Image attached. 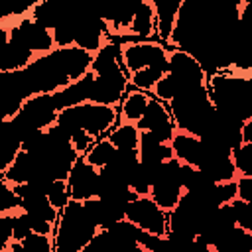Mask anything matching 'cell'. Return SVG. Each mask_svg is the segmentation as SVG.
Listing matches in <instances>:
<instances>
[{"instance_id": "cell-1", "label": "cell", "mask_w": 252, "mask_h": 252, "mask_svg": "<svg viewBox=\"0 0 252 252\" xmlns=\"http://www.w3.org/2000/svg\"><path fill=\"white\" fill-rule=\"evenodd\" d=\"M94 55L81 47H55L49 53L35 55L33 61L22 69V77L30 98L35 94H55L73 81L91 73Z\"/></svg>"}, {"instance_id": "cell-2", "label": "cell", "mask_w": 252, "mask_h": 252, "mask_svg": "<svg viewBox=\"0 0 252 252\" xmlns=\"http://www.w3.org/2000/svg\"><path fill=\"white\" fill-rule=\"evenodd\" d=\"M91 71L94 73L91 102L118 108L130 89V75L122 65V45L110 39L104 47H100L94 53Z\"/></svg>"}, {"instance_id": "cell-3", "label": "cell", "mask_w": 252, "mask_h": 252, "mask_svg": "<svg viewBox=\"0 0 252 252\" xmlns=\"http://www.w3.org/2000/svg\"><path fill=\"white\" fill-rule=\"evenodd\" d=\"M203 87H207V75L199 61L185 51L171 49L167 57V73L158 83L152 94L163 102H169L175 96L199 91Z\"/></svg>"}, {"instance_id": "cell-4", "label": "cell", "mask_w": 252, "mask_h": 252, "mask_svg": "<svg viewBox=\"0 0 252 252\" xmlns=\"http://www.w3.org/2000/svg\"><path fill=\"white\" fill-rule=\"evenodd\" d=\"M100 228L89 217L81 201H71L59 211V220L53 230L55 252H81Z\"/></svg>"}, {"instance_id": "cell-5", "label": "cell", "mask_w": 252, "mask_h": 252, "mask_svg": "<svg viewBox=\"0 0 252 252\" xmlns=\"http://www.w3.org/2000/svg\"><path fill=\"white\" fill-rule=\"evenodd\" d=\"M167 108L171 112V118L179 132H187L193 136H203L207 128L211 126L217 110L209 98L207 87L199 91L185 93L181 96H175L167 102Z\"/></svg>"}, {"instance_id": "cell-6", "label": "cell", "mask_w": 252, "mask_h": 252, "mask_svg": "<svg viewBox=\"0 0 252 252\" xmlns=\"http://www.w3.org/2000/svg\"><path fill=\"white\" fill-rule=\"evenodd\" d=\"M57 124L63 126L69 136L77 130H85L94 140H98L118 124V108L96 102H83L61 110L57 116Z\"/></svg>"}, {"instance_id": "cell-7", "label": "cell", "mask_w": 252, "mask_h": 252, "mask_svg": "<svg viewBox=\"0 0 252 252\" xmlns=\"http://www.w3.org/2000/svg\"><path fill=\"white\" fill-rule=\"evenodd\" d=\"M181 167L183 163L177 158H171L165 163H161L150 191V197L167 213L177 207L179 199L185 193L183 181H181Z\"/></svg>"}, {"instance_id": "cell-8", "label": "cell", "mask_w": 252, "mask_h": 252, "mask_svg": "<svg viewBox=\"0 0 252 252\" xmlns=\"http://www.w3.org/2000/svg\"><path fill=\"white\" fill-rule=\"evenodd\" d=\"M126 220L136 224L140 230H146V232L158 234V236H165L167 234L169 213L163 211L150 195H146V197H136L128 205Z\"/></svg>"}, {"instance_id": "cell-9", "label": "cell", "mask_w": 252, "mask_h": 252, "mask_svg": "<svg viewBox=\"0 0 252 252\" xmlns=\"http://www.w3.org/2000/svg\"><path fill=\"white\" fill-rule=\"evenodd\" d=\"M171 49V45L161 41H132L122 45V65L128 75H134L152 65L167 63Z\"/></svg>"}, {"instance_id": "cell-10", "label": "cell", "mask_w": 252, "mask_h": 252, "mask_svg": "<svg viewBox=\"0 0 252 252\" xmlns=\"http://www.w3.org/2000/svg\"><path fill=\"white\" fill-rule=\"evenodd\" d=\"M57 116H59V108L53 100V94H35L26 100V104L14 118L32 136L33 132L47 130L49 126H53L57 122Z\"/></svg>"}, {"instance_id": "cell-11", "label": "cell", "mask_w": 252, "mask_h": 252, "mask_svg": "<svg viewBox=\"0 0 252 252\" xmlns=\"http://www.w3.org/2000/svg\"><path fill=\"white\" fill-rule=\"evenodd\" d=\"M138 128H140V132L154 134L156 138H159L165 144H171V140H173V136L177 132V126H175V122L171 118L167 102L156 98L154 94H152V100L148 104V110H146L144 118L138 122Z\"/></svg>"}, {"instance_id": "cell-12", "label": "cell", "mask_w": 252, "mask_h": 252, "mask_svg": "<svg viewBox=\"0 0 252 252\" xmlns=\"http://www.w3.org/2000/svg\"><path fill=\"white\" fill-rule=\"evenodd\" d=\"M110 41V30L102 16H81L75 26V47H81L89 53H96Z\"/></svg>"}, {"instance_id": "cell-13", "label": "cell", "mask_w": 252, "mask_h": 252, "mask_svg": "<svg viewBox=\"0 0 252 252\" xmlns=\"http://www.w3.org/2000/svg\"><path fill=\"white\" fill-rule=\"evenodd\" d=\"M4 28H8L10 32H14L35 55H43L55 49V39H53V32L41 28L39 24H35L30 14L24 18H16L10 26L4 24Z\"/></svg>"}, {"instance_id": "cell-14", "label": "cell", "mask_w": 252, "mask_h": 252, "mask_svg": "<svg viewBox=\"0 0 252 252\" xmlns=\"http://www.w3.org/2000/svg\"><path fill=\"white\" fill-rule=\"evenodd\" d=\"M67 185L71 191V199L85 203V201L96 197V193H98V169L94 165H91L81 156L75 161V165L67 177Z\"/></svg>"}, {"instance_id": "cell-15", "label": "cell", "mask_w": 252, "mask_h": 252, "mask_svg": "<svg viewBox=\"0 0 252 252\" xmlns=\"http://www.w3.org/2000/svg\"><path fill=\"white\" fill-rule=\"evenodd\" d=\"M120 45L132 43V41H159L158 39V28H156V12L152 0H142L138 2L136 16L132 20V26L128 30V35L114 39Z\"/></svg>"}, {"instance_id": "cell-16", "label": "cell", "mask_w": 252, "mask_h": 252, "mask_svg": "<svg viewBox=\"0 0 252 252\" xmlns=\"http://www.w3.org/2000/svg\"><path fill=\"white\" fill-rule=\"evenodd\" d=\"M4 30V45H2V57H0V73H12V71H22L26 69L35 53L8 28Z\"/></svg>"}, {"instance_id": "cell-17", "label": "cell", "mask_w": 252, "mask_h": 252, "mask_svg": "<svg viewBox=\"0 0 252 252\" xmlns=\"http://www.w3.org/2000/svg\"><path fill=\"white\" fill-rule=\"evenodd\" d=\"M89 217L94 220V224L100 230H106L114 224H118L120 220H126V207H120L116 203H110L106 199L100 197H93L89 201L83 203Z\"/></svg>"}, {"instance_id": "cell-18", "label": "cell", "mask_w": 252, "mask_h": 252, "mask_svg": "<svg viewBox=\"0 0 252 252\" xmlns=\"http://www.w3.org/2000/svg\"><path fill=\"white\" fill-rule=\"evenodd\" d=\"M93 83H94V73H87L85 77H81L79 81H73L71 85H67L65 89L57 91L53 94V100L61 110L83 104V102H91V94H93Z\"/></svg>"}, {"instance_id": "cell-19", "label": "cell", "mask_w": 252, "mask_h": 252, "mask_svg": "<svg viewBox=\"0 0 252 252\" xmlns=\"http://www.w3.org/2000/svg\"><path fill=\"white\" fill-rule=\"evenodd\" d=\"M138 156H140V163L150 165V167H156V169H158L161 163H165L167 159L175 158L171 144L161 142L159 138H156V136L150 134V132H140Z\"/></svg>"}, {"instance_id": "cell-20", "label": "cell", "mask_w": 252, "mask_h": 252, "mask_svg": "<svg viewBox=\"0 0 252 252\" xmlns=\"http://www.w3.org/2000/svg\"><path fill=\"white\" fill-rule=\"evenodd\" d=\"M171 148H173V156L183 163V165H193L199 167L203 156H205V144L199 136L187 134V132H175L173 140H171Z\"/></svg>"}, {"instance_id": "cell-21", "label": "cell", "mask_w": 252, "mask_h": 252, "mask_svg": "<svg viewBox=\"0 0 252 252\" xmlns=\"http://www.w3.org/2000/svg\"><path fill=\"white\" fill-rule=\"evenodd\" d=\"M150 100H152V93H144V91L130 87L118 106V124L124 122V124L138 126V122L144 118V114L148 110Z\"/></svg>"}, {"instance_id": "cell-22", "label": "cell", "mask_w": 252, "mask_h": 252, "mask_svg": "<svg viewBox=\"0 0 252 252\" xmlns=\"http://www.w3.org/2000/svg\"><path fill=\"white\" fill-rule=\"evenodd\" d=\"M154 4V12H156V28H158V39L165 45H169L177 16H179V8L183 4V0H152Z\"/></svg>"}, {"instance_id": "cell-23", "label": "cell", "mask_w": 252, "mask_h": 252, "mask_svg": "<svg viewBox=\"0 0 252 252\" xmlns=\"http://www.w3.org/2000/svg\"><path fill=\"white\" fill-rule=\"evenodd\" d=\"M140 165V156H138V150H116L114 158L110 159V163L98 171L114 177V179H120L124 183L130 185V177L132 173L136 171V167Z\"/></svg>"}, {"instance_id": "cell-24", "label": "cell", "mask_w": 252, "mask_h": 252, "mask_svg": "<svg viewBox=\"0 0 252 252\" xmlns=\"http://www.w3.org/2000/svg\"><path fill=\"white\" fill-rule=\"evenodd\" d=\"M69 12H71V10L65 8V6H61V4H53V2H47V0H39V2H35V4L32 6L30 18H32L35 24H39L41 28L53 32V30L69 16Z\"/></svg>"}, {"instance_id": "cell-25", "label": "cell", "mask_w": 252, "mask_h": 252, "mask_svg": "<svg viewBox=\"0 0 252 252\" xmlns=\"http://www.w3.org/2000/svg\"><path fill=\"white\" fill-rule=\"evenodd\" d=\"M22 211L28 213L33 220L39 222H49V224H57L59 220V211L51 205V201L47 199V195H30L22 199Z\"/></svg>"}, {"instance_id": "cell-26", "label": "cell", "mask_w": 252, "mask_h": 252, "mask_svg": "<svg viewBox=\"0 0 252 252\" xmlns=\"http://www.w3.org/2000/svg\"><path fill=\"white\" fill-rule=\"evenodd\" d=\"M213 250L215 252H252V232L240 226H234L213 244Z\"/></svg>"}, {"instance_id": "cell-27", "label": "cell", "mask_w": 252, "mask_h": 252, "mask_svg": "<svg viewBox=\"0 0 252 252\" xmlns=\"http://www.w3.org/2000/svg\"><path fill=\"white\" fill-rule=\"evenodd\" d=\"M165 73H167V63L152 65L148 69H142V71L130 75V87H134L138 91H144V93H154V89L165 77Z\"/></svg>"}, {"instance_id": "cell-28", "label": "cell", "mask_w": 252, "mask_h": 252, "mask_svg": "<svg viewBox=\"0 0 252 252\" xmlns=\"http://www.w3.org/2000/svg\"><path fill=\"white\" fill-rule=\"evenodd\" d=\"M106 138L112 142V146L116 150H138V144H140V128L136 124H116L108 134Z\"/></svg>"}, {"instance_id": "cell-29", "label": "cell", "mask_w": 252, "mask_h": 252, "mask_svg": "<svg viewBox=\"0 0 252 252\" xmlns=\"http://www.w3.org/2000/svg\"><path fill=\"white\" fill-rule=\"evenodd\" d=\"M114 154H116V148H114L112 142L104 136V138H98L83 158H85L91 165H94L96 169H102V167H106V165L110 163V159L114 158Z\"/></svg>"}, {"instance_id": "cell-30", "label": "cell", "mask_w": 252, "mask_h": 252, "mask_svg": "<svg viewBox=\"0 0 252 252\" xmlns=\"http://www.w3.org/2000/svg\"><path fill=\"white\" fill-rule=\"evenodd\" d=\"M47 199L51 201V205L57 209V211H63L73 199H71V191H69V185H67V179H57L49 185L47 189Z\"/></svg>"}, {"instance_id": "cell-31", "label": "cell", "mask_w": 252, "mask_h": 252, "mask_svg": "<svg viewBox=\"0 0 252 252\" xmlns=\"http://www.w3.org/2000/svg\"><path fill=\"white\" fill-rule=\"evenodd\" d=\"M22 209V199L10 183L0 179V215H10Z\"/></svg>"}, {"instance_id": "cell-32", "label": "cell", "mask_w": 252, "mask_h": 252, "mask_svg": "<svg viewBox=\"0 0 252 252\" xmlns=\"http://www.w3.org/2000/svg\"><path fill=\"white\" fill-rule=\"evenodd\" d=\"M10 219H12V230H14V240L16 242H22L30 234H33V222H32V217L28 213H24L20 209L16 213H10Z\"/></svg>"}, {"instance_id": "cell-33", "label": "cell", "mask_w": 252, "mask_h": 252, "mask_svg": "<svg viewBox=\"0 0 252 252\" xmlns=\"http://www.w3.org/2000/svg\"><path fill=\"white\" fill-rule=\"evenodd\" d=\"M234 167L238 177H252V144H242L232 152Z\"/></svg>"}, {"instance_id": "cell-34", "label": "cell", "mask_w": 252, "mask_h": 252, "mask_svg": "<svg viewBox=\"0 0 252 252\" xmlns=\"http://www.w3.org/2000/svg\"><path fill=\"white\" fill-rule=\"evenodd\" d=\"M230 205H232V213H234L236 226H240V228L252 232V203L236 197Z\"/></svg>"}, {"instance_id": "cell-35", "label": "cell", "mask_w": 252, "mask_h": 252, "mask_svg": "<svg viewBox=\"0 0 252 252\" xmlns=\"http://www.w3.org/2000/svg\"><path fill=\"white\" fill-rule=\"evenodd\" d=\"M24 252H55V244H53V236L49 234H30L26 240H22Z\"/></svg>"}, {"instance_id": "cell-36", "label": "cell", "mask_w": 252, "mask_h": 252, "mask_svg": "<svg viewBox=\"0 0 252 252\" xmlns=\"http://www.w3.org/2000/svg\"><path fill=\"white\" fill-rule=\"evenodd\" d=\"M236 185H238V199L252 203V177H238Z\"/></svg>"}, {"instance_id": "cell-37", "label": "cell", "mask_w": 252, "mask_h": 252, "mask_svg": "<svg viewBox=\"0 0 252 252\" xmlns=\"http://www.w3.org/2000/svg\"><path fill=\"white\" fill-rule=\"evenodd\" d=\"M2 252H24V246H22V242H16V240H14V242H12L6 250H2Z\"/></svg>"}, {"instance_id": "cell-38", "label": "cell", "mask_w": 252, "mask_h": 252, "mask_svg": "<svg viewBox=\"0 0 252 252\" xmlns=\"http://www.w3.org/2000/svg\"><path fill=\"white\" fill-rule=\"evenodd\" d=\"M134 252H148V250H144V248H142V246H140V248H136V250H134Z\"/></svg>"}]
</instances>
